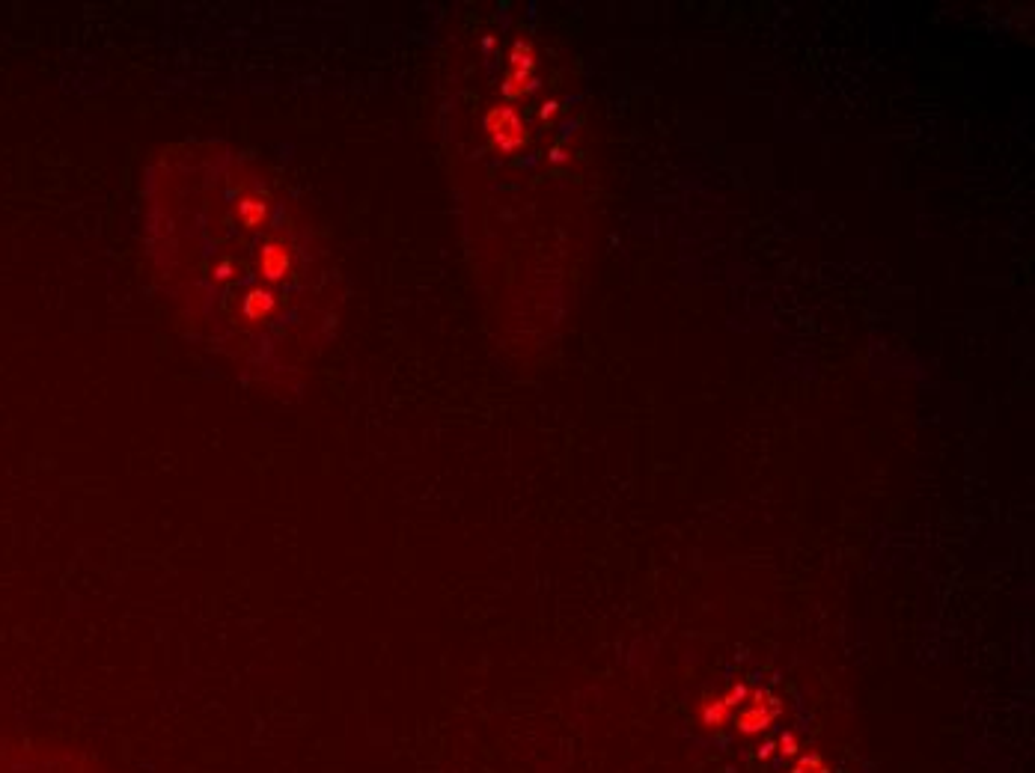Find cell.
I'll return each mask as SVG.
<instances>
[{"label":"cell","instance_id":"obj_1","mask_svg":"<svg viewBox=\"0 0 1035 773\" xmlns=\"http://www.w3.org/2000/svg\"><path fill=\"white\" fill-rule=\"evenodd\" d=\"M485 131H488L491 146L500 152H518L530 140L527 125L512 108H491L485 116Z\"/></svg>","mask_w":1035,"mask_h":773},{"label":"cell","instance_id":"obj_2","mask_svg":"<svg viewBox=\"0 0 1035 773\" xmlns=\"http://www.w3.org/2000/svg\"><path fill=\"white\" fill-rule=\"evenodd\" d=\"M536 87V57H533V45L530 42H515L512 57H509V69H506V81H503V96L506 99H521Z\"/></svg>","mask_w":1035,"mask_h":773},{"label":"cell","instance_id":"obj_3","mask_svg":"<svg viewBox=\"0 0 1035 773\" xmlns=\"http://www.w3.org/2000/svg\"><path fill=\"white\" fill-rule=\"evenodd\" d=\"M777 714H780V699H777L774 693H768V690H756V693L750 696V702L738 708L735 726H738L744 735H753V732L768 729V726L777 720Z\"/></svg>","mask_w":1035,"mask_h":773},{"label":"cell","instance_id":"obj_4","mask_svg":"<svg viewBox=\"0 0 1035 773\" xmlns=\"http://www.w3.org/2000/svg\"><path fill=\"white\" fill-rule=\"evenodd\" d=\"M259 268L268 280H283L292 268V253L280 241H268L259 253Z\"/></svg>","mask_w":1035,"mask_h":773},{"label":"cell","instance_id":"obj_5","mask_svg":"<svg viewBox=\"0 0 1035 773\" xmlns=\"http://www.w3.org/2000/svg\"><path fill=\"white\" fill-rule=\"evenodd\" d=\"M744 696H747V687H732V693H729V696H720V699L708 702V705H705V711H702L705 726L720 729V726L726 723V717L732 714V708H735V705H738Z\"/></svg>","mask_w":1035,"mask_h":773},{"label":"cell","instance_id":"obj_6","mask_svg":"<svg viewBox=\"0 0 1035 773\" xmlns=\"http://www.w3.org/2000/svg\"><path fill=\"white\" fill-rule=\"evenodd\" d=\"M274 307H277V301H274V295L265 292V289H253V292L244 298V316H247L250 322H265V319L274 313Z\"/></svg>","mask_w":1035,"mask_h":773},{"label":"cell","instance_id":"obj_7","mask_svg":"<svg viewBox=\"0 0 1035 773\" xmlns=\"http://www.w3.org/2000/svg\"><path fill=\"white\" fill-rule=\"evenodd\" d=\"M238 221H241V226H247V229H259L262 223L268 221V203L253 200V197L241 200V203H238Z\"/></svg>","mask_w":1035,"mask_h":773},{"label":"cell","instance_id":"obj_8","mask_svg":"<svg viewBox=\"0 0 1035 773\" xmlns=\"http://www.w3.org/2000/svg\"><path fill=\"white\" fill-rule=\"evenodd\" d=\"M795 773H830V771L824 768V762H821L818 756H806V759H801V762H798V768H795Z\"/></svg>","mask_w":1035,"mask_h":773},{"label":"cell","instance_id":"obj_9","mask_svg":"<svg viewBox=\"0 0 1035 773\" xmlns=\"http://www.w3.org/2000/svg\"><path fill=\"white\" fill-rule=\"evenodd\" d=\"M230 271H232V268H230V265H227V262H224V265L218 268V277H221V280H227V274H230Z\"/></svg>","mask_w":1035,"mask_h":773}]
</instances>
